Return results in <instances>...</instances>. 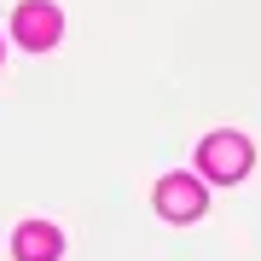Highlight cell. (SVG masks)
<instances>
[{
  "instance_id": "obj_1",
  "label": "cell",
  "mask_w": 261,
  "mask_h": 261,
  "mask_svg": "<svg viewBox=\"0 0 261 261\" xmlns=\"http://www.w3.org/2000/svg\"><path fill=\"white\" fill-rule=\"evenodd\" d=\"M250 163H255V151H250V140L244 134H209L203 145H197V168H203L209 180H244L250 174Z\"/></svg>"
},
{
  "instance_id": "obj_2",
  "label": "cell",
  "mask_w": 261,
  "mask_h": 261,
  "mask_svg": "<svg viewBox=\"0 0 261 261\" xmlns=\"http://www.w3.org/2000/svg\"><path fill=\"white\" fill-rule=\"evenodd\" d=\"M12 35H18L29 53H47L53 41L64 35V12H58L53 0H23V6L12 12Z\"/></svg>"
},
{
  "instance_id": "obj_3",
  "label": "cell",
  "mask_w": 261,
  "mask_h": 261,
  "mask_svg": "<svg viewBox=\"0 0 261 261\" xmlns=\"http://www.w3.org/2000/svg\"><path fill=\"white\" fill-rule=\"evenodd\" d=\"M157 215H168V221H197V215H203V180L168 174L157 186Z\"/></svg>"
},
{
  "instance_id": "obj_4",
  "label": "cell",
  "mask_w": 261,
  "mask_h": 261,
  "mask_svg": "<svg viewBox=\"0 0 261 261\" xmlns=\"http://www.w3.org/2000/svg\"><path fill=\"white\" fill-rule=\"evenodd\" d=\"M58 250H64V232L47 226V221H23L12 232V255L18 261H58Z\"/></svg>"
}]
</instances>
